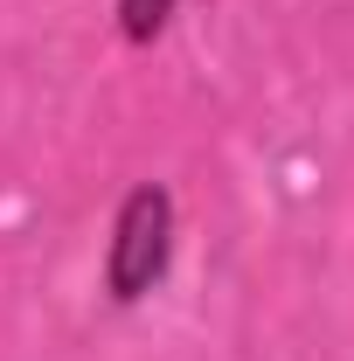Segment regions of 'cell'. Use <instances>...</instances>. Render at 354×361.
Returning a JSON list of instances; mask_svg holds the SVG:
<instances>
[{"instance_id":"1","label":"cell","mask_w":354,"mask_h":361,"mask_svg":"<svg viewBox=\"0 0 354 361\" xmlns=\"http://www.w3.org/2000/svg\"><path fill=\"white\" fill-rule=\"evenodd\" d=\"M167 250H174V202H167V188H133L126 209H118V229H111V264H104L111 299L153 292V278L167 271Z\"/></svg>"},{"instance_id":"2","label":"cell","mask_w":354,"mask_h":361,"mask_svg":"<svg viewBox=\"0 0 354 361\" xmlns=\"http://www.w3.org/2000/svg\"><path fill=\"white\" fill-rule=\"evenodd\" d=\"M167 14H174V0H118V21H126L133 42H153L167 28Z\"/></svg>"}]
</instances>
